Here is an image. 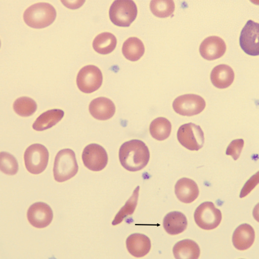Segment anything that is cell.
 <instances>
[{"label": "cell", "instance_id": "6da1fadb", "mask_svg": "<svg viewBox=\"0 0 259 259\" xmlns=\"http://www.w3.org/2000/svg\"><path fill=\"white\" fill-rule=\"evenodd\" d=\"M119 157L124 168L131 172H137L144 169L148 164L150 152L143 141L133 140L120 146Z\"/></svg>", "mask_w": 259, "mask_h": 259}, {"label": "cell", "instance_id": "7a4b0ae2", "mask_svg": "<svg viewBox=\"0 0 259 259\" xmlns=\"http://www.w3.org/2000/svg\"><path fill=\"white\" fill-rule=\"evenodd\" d=\"M57 12L55 8L47 3H39L27 8L23 19L28 26L40 29L47 27L55 20Z\"/></svg>", "mask_w": 259, "mask_h": 259}, {"label": "cell", "instance_id": "3957f363", "mask_svg": "<svg viewBox=\"0 0 259 259\" xmlns=\"http://www.w3.org/2000/svg\"><path fill=\"white\" fill-rule=\"evenodd\" d=\"M78 170L76 154L73 150L65 149L58 153L54 161V177L58 182L68 181L76 175Z\"/></svg>", "mask_w": 259, "mask_h": 259}, {"label": "cell", "instance_id": "277c9868", "mask_svg": "<svg viewBox=\"0 0 259 259\" xmlns=\"http://www.w3.org/2000/svg\"><path fill=\"white\" fill-rule=\"evenodd\" d=\"M136 4L131 0H118L112 4L109 15L112 23L117 26L127 27L137 18Z\"/></svg>", "mask_w": 259, "mask_h": 259}, {"label": "cell", "instance_id": "5b68a950", "mask_svg": "<svg viewBox=\"0 0 259 259\" xmlns=\"http://www.w3.org/2000/svg\"><path fill=\"white\" fill-rule=\"evenodd\" d=\"M25 165L33 175L42 173L47 168L49 159L48 150L45 146L35 144L29 146L24 153Z\"/></svg>", "mask_w": 259, "mask_h": 259}, {"label": "cell", "instance_id": "8992f818", "mask_svg": "<svg viewBox=\"0 0 259 259\" xmlns=\"http://www.w3.org/2000/svg\"><path fill=\"white\" fill-rule=\"evenodd\" d=\"M194 220L199 228L210 231L219 226L222 221V212L212 202H204L196 208Z\"/></svg>", "mask_w": 259, "mask_h": 259}, {"label": "cell", "instance_id": "52a82bcc", "mask_svg": "<svg viewBox=\"0 0 259 259\" xmlns=\"http://www.w3.org/2000/svg\"><path fill=\"white\" fill-rule=\"evenodd\" d=\"M177 137L180 144L192 151H198L204 144V133L201 127L193 123L180 127Z\"/></svg>", "mask_w": 259, "mask_h": 259}, {"label": "cell", "instance_id": "ba28073f", "mask_svg": "<svg viewBox=\"0 0 259 259\" xmlns=\"http://www.w3.org/2000/svg\"><path fill=\"white\" fill-rule=\"evenodd\" d=\"M103 74L97 66L87 65L78 72L77 77V87L82 93L91 94L102 86Z\"/></svg>", "mask_w": 259, "mask_h": 259}, {"label": "cell", "instance_id": "9c48e42d", "mask_svg": "<svg viewBox=\"0 0 259 259\" xmlns=\"http://www.w3.org/2000/svg\"><path fill=\"white\" fill-rule=\"evenodd\" d=\"M205 107V100L200 96L194 94L180 96L173 103L174 111L182 116L198 115L201 113Z\"/></svg>", "mask_w": 259, "mask_h": 259}, {"label": "cell", "instance_id": "30bf717a", "mask_svg": "<svg viewBox=\"0 0 259 259\" xmlns=\"http://www.w3.org/2000/svg\"><path fill=\"white\" fill-rule=\"evenodd\" d=\"M82 158L87 168L95 172L105 168L108 161L106 150L97 144L87 145L83 150Z\"/></svg>", "mask_w": 259, "mask_h": 259}, {"label": "cell", "instance_id": "8fae6325", "mask_svg": "<svg viewBox=\"0 0 259 259\" xmlns=\"http://www.w3.org/2000/svg\"><path fill=\"white\" fill-rule=\"evenodd\" d=\"M258 34V23L248 20L242 30L240 37V47L248 55H259Z\"/></svg>", "mask_w": 259, "mask_h": 259}, {"label": "cell", "instance_id": "7c38bea8", "mask_svg": "<svg viewBox=\"0 0 259 259\" xmlns=\"http://www.w3.org/2000/svg\"><path fill=\"white\" fill-rule=\"evenodd\" d=\"M28 222L33 227L42 229L49 226L53 219V212L48 204L36 202L32 204L27 211Z\"/></svg>", "mask_w": 259, "mask_h": 259}, {"label": "cell", "instance_id": "4fadbf2b", "mask_svg": "<svg viewBox=\"0 0 259 259\" xmlns=\"http://www.w3.org/2000/svg\"><path fill=\"white\" fill-rule=\"evenodd\" d=\"M227 50L225 41L219 36H211L206 37L199 48L200 55L208 61L219 59L222 57Z\"/></svg>", "mask_w": 259, "mask_h": 259}, {"label": "cell", "instance_id": "5bb4252c", "mask_svg": "<svg viewBox=\"0 0 259 259\" xmlns=\"http://www.w3.org/2000/svg\"><path fill=\"white\" fill-rule=\"evenodd\" d=\"M175 194L180 201L191 203L198 198L199 188L193 180L184 178L177 182L175 187Z\"/></svg>", "mask_w": 259, "mask_h": 259}, {"label": "cell", "instance_id": "9a60e30c", "mask_svg": "<svg viewBox=\"0 0 259 259\" xmlns=\"http://www.w3.org/2000/svg\"><path fill=\"white\" fill-rule=\"evenodd\" d=\"M89 110L94 118L100 120H107L114 115L116 108L112 100L106 98L100 97L91 102Z\"/></svg>", "mask_w": 259, "mask_h": 259}, {"label": "cell", "instance_id": "2e32d148", "mask_svg": "<svg viewBox=\"0 0 259 259\" xmlns=\"http://www.w3.org/2000/svg\"><path fill=\"white\" fill-rule=\"evenodd\" d=\"M126 247L128 252L136 257H143L148 254L151 249V241L143 234H132L127 237Z\"/></svg>", "mask_w": 259, "mask_h": 259}, {"label": "cell", "instance_id": "e0dca14e", "mask_svg": "<svg viewBox=\"0 0 259 259\" xmlns=\"http://www.w3.org/2000/svg\"><path fill=\"white\" fill-rule=\"evenodd\" d=\"M255 239L253 228L247 224L240 225L234 232L232 241L234 246L239 250H245L251 246Z\"/></svg>", "mask_w": 259, "mask_h": 259}, {"label": "cell", "instance_id": "ac0fdd59", "mask_svg": "<svg viewBox=\"0 0 259 259\" xmlns=\"http://www.w3.org/2000/svg\"><path fill=\"white\" fill-rule=\"evenodd\" d=\"M210 78L213 85L217 89H225L232 84L235 80V72L228 65H219L211 71Z\"/></svg>", "mask_w": 259, "mask_h": 259}, {"label": "cell", "instance_id": "d6986e66", "mask_svg": "<svg viewBox=\"0 0 259 259\" xmlns=\"http://www.w3.org/2000/svg\"><path fill=\"white\" fill-rule=\"evenodd\" d=\"M188 226L186 217L180 211H172L167 214L163 221V227L170 235H177L186 231Z\"/></svg>", "mask_w": 259, "mask_h": 259}, {"label": "cell", "instance_id": "ffe728a7", "mask_svg": "<svg viewBox=\"0 0 259 259\" xmlns=\"http://www.w3.org/2000/svg\"><path fill=\"white\" fill-rule=\"evenodd\" d=\"M64 112L60 109H53L46 111L37 118L32 128L37 132L46 131L55 126L63 118Z\"/></svg>", "mask_w": 259, "mask_h": 259}, {"label": "cell", "instance_id": "44dd1931", "mask_svg": "<svg viewBox=\"0 0 259 259\" xmlns=\"http://www.w3.org/2000/svg\"><path fill=\"white\" fill-rule=\"evenodd\" d=\"M173 253L176 258H198L200 250L195 241L186 239L179 241L175 245Z\"/></svg>", "mask_w": 259, "mask_h": 259}, {"label": "cell", "instance_id": "7402d4cb", "mask_svg": "<svg viewBox=\"0 0 259 259\" xmlns=\"http://www.w3.org/2000/svg\"><path fill=\"white\" fill-rule=\"evenodd\" d=\"M122 53L127 60L133 62L139 61L144 56V45L136 37H129L123 45Z\"/></svg>", "mask_w": 259, "mask_h": 259}, {"label": "cell", "instance_id": "603a6c76", "mask_svg": "<svg viewBox=\"0 0 259 259\" xmlns=\"http://www.w3.org/2000/svg\"><path fill=\"white\" fill-rule=\"evenodd\" d=\"M116 44L117 40L114 35L110 32H103L95 37L93 48L95 52L106 55L114 51Z\"/></svg>", "mask_w": 259, "mask_h": 259}, {"label": "cell", "instance_id": "cb8c5ba5", "mask_svg": "<svg viewBox=\"0 0 259 259\" xmlns=\"http://www.w3.org/2000/svg\"><path fill=\"white\" fill-rule=\"evenodd\" d=\"M149 131L153 139L160 141H164L170 136L172 125L168 119L160 117L152 121Z\"/></svg>", "mask_w": 259, "mask_h": 259}, {"label": "cell", "instance_id": "d4e9b609", "mask_svg": "<svg viewBox=\"0 0 259 259\" xmlns=\"http://www.w3.org/2000/svg\"><path fill=\"white\" fill-rule=\"evenodd\" d=\"M140 189V186H138L133 191L131 197L128 199L124 206L120 208L118 214L115 215V219L112 223V225L115 226V225L122 223V221L127 217L133 214L137 206Z\"/></svg>", "mask_w": 259, "mask_h": 259}, {"label": "cell", "instance_id": "484cf974", "mask_svg": "<svg viewBox=\"0 0 259 259\" xmlns=\"http://www.w3.org/2000/svg\"><path fill=\"white\" fill-rule=\"evenodd\" d=\"M16 113L19 116L28 117L35 113L37 104L35 100L28 97H21L16 99L13 105Z\"/></svg>", "mask_w": 259, "mask_h": 259}, {"label": "cell", "instance_id": "4316f807", "mask_svg": "<svg viewBox=\"0 0 259 259\" xmlns=\"http://www.w3.org/2000/svg\"><path fill=\"white\" fill-rule=\"evenodd\" d=\"M150 10L154 16L160 18H168L172 15L175 11V5L174 1H161L154 0L150 4Z\"/></svg>", "mask_w": 259, "mask_h": 259}, {"label": "cell", "instance_id": "83f0119b", "mask_svg": "<svg viewBox=\"0 0 259 259\" xmlns=\"http://www.w3.org/2000/svg\"><path fill=\"white\" fill-rule=\"evenodd\" d=\"M19 165L15 157L7 152L1 153V170L8 175H15L18 173Z\"/></svg>", "mask_w": 259, "mask_h": 259}, {"label": "cell", "instance_id": "f1b7e54d", "mask_svg": "<svg viewBox=\"0 0 259 259\" xmlns=\"http://www.w3.org/2000/svg\"><path fill=\"white\" fill-rule=\"evenodd\" d=\"M244 145V141L243 139L232 141L227 149V155L232 156L234 160H237L240 156Z\"/></svg>", "mask_w": 259, "mask_h": 259}, {"label": "cell", "instance_id": "f546056e", "mask_svg": "<svg viewBox=\"0 0 259 259\" xmlns=\"http://www.w3.org/2000/svg\"><path fill=\"white\" fill-rule=\"evenodd\" d=\"M258 183V173L248 180V182L245 183L243 189L241 191L240 197L243 198L245 196H247L250 192H251L254 187H255Z\"/></svg>", "mask_w": 259, "mask_h": 259}]
</instances>
